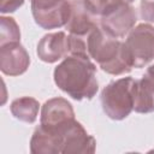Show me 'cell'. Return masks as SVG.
Listing matches in <instances>:
<instances>
[{
  "label": "cell",
  "instance_id": "obj_15",
  "mask_svg": "<svg viewBox=\"0 0 154 154\" xmlns=\"http://www.w3.org/2000/svg\"><path fill=\"white\" fill-rule=\"evenodd\" d=\"M20 41V30L19 25L12 17L1 16L0 17V46L19 42Z\"/></svg>",
  "mask_w": 154,
  "mask_h": 154
},
{
  "label": "cell",
  "instance_id": "obj_5",
  "mask_svg": "<svg viewBox=\"0 0 154 154\" xmlns=\"http://www.w3.org/2000/svg\"><path fill=\"white\" fill-rule=\"evenodd\" d=\"M75 120L73 107L64 97L49 99L41 108L40 125L48 131L63 135Z\"/></svg>",
  "mask_w": 154,
  "mask_h": 154
},
{
  "label": "cell",
  "instance_id": "obj_21",
  "mask_svg": "<svg viewBox=\"0 0 154 154\" xmlns=\"http://www.w3.org/2000/svg\"><path fill=\"white\" fill-rule=\"evenodd\" d=\"M118 2H124V4H131V2H134L135 0H117Z\"/></svg>",
  "mask_w": 154,
  "mask_h": 154
},
{
  "label": "cell",
  "instance_id": "obj_20",
  "mask_svg": "<svg viewBox=\"0 0 154 154\" xmlns=\"http://www.w3.org/2000/svg\"><path fill=\"white\" fill-rule=\"evenodd\" d=\"M148 78H150L153 82H154V64H152L148 69H147V71H146V73H144Z\"/></svg>",
  "mask_w": 154,
  "mask_h": 154
},
{
  "label": "cell",
  "instance_id": "obj_4",
  "mask_svg": "<svg viewBox=\"0 0 154 154\" xmlns=\"http://www.w3.org/2000/svg\"><path fill=\"white\" fill-rule=\"evenodd\" d=\"M132 67L141 69L154 60V26L141 23L134 26L125 40Z\"/></svg>",
  "mask_w": 154,
  "mask_h": 154
},
{
  "label": "cell",
  "instance_id": "obj_13",
  "mask_svg": "<svg viewBox=\"0 0 154 154\" xmlns=\"http://www.w3.org/2000/svg\"><path fill=\"white\" fill-rule=\"evenodd\" d=\"M134 111L150 113L154 111V82L146 75L134 83Z\"/></svg>",
  "mask_w": 154,
  "mask_h": 154
},
{
  "label": "cell",
  "instance_id": "obj_11",
  "mask_svg": "<svg viewBox=\"0 0 154 154\" xmlns=\"http://www.w3.org/2000/svg\"><path fill=\"white\" fill-rule=\"evenodd\" d=\"M70 4H71V13L65 28L70 34H75V35L89 34L99 24L95 20V16H93L87 10L83 0H70Z\"/></svg>",
  "mask_w": 154,
  "mask_h": 154
},
{
  "label": "cell",
  "instance_id": "obj_7",
  "mask_svg": "<svg viewBox=\"0 0 154 154\" xmlns=\"http://www.w3.org/2000/svg\"><path fill=\"white\" fill-rule=\"evenodd\" d=\"M61 154H88L94 153L96 148L95 138L87 132L83 125L75 120L63 132Z\"/></svg>",
  "mask_w": 154,
  "mask_h": 154
},
{
  "label": "cell",
  "instance_id": "obj_17",
  "mask_svg": "<svg viewBox=\"0 0 154 154\" xmlns=\"http://www.w3.org/2000/svg\"><path fill=\"white\" fill-rule=\"evenodd\" d=\"M84 6L87 10L95 17H102L105 16L108 11L114 8L117 5L123 4L118 2L117 0H83Z\"/></svg>",
  "mask_w": 154,
  "mask_h": 154
},
{
  "label": "cell",
  "instance_id": "obj_2",
  "mask_svg": "<svg viewBox=\"0 0 154 154\" xmlns=\"http://www.w3.org/2000/svg\"><path fill=\"white\" fill-rule=\"evenodd\" d=\"M88 52L106 73L120 76L129 73L132 69L125 42L111 36L100 24L88 34Z\"/></svg>",
  "mask_w": 154,
  "mask_h": 154
},
{
  "label": "cell",
  "instance_id": "obj_6",
  "mask_svg": "<svg viewBox=\"0 0 154 154\" xmlns=\"http://www.w3.org/2000/svg\"><path fill=\"white\" fill-rule=\"evenodd\" d=\"M137 14L131 4H119L100 18L101 28L116 38H122L135 26Z\"/></svg>",
  "mask_w": 154,
  "mask_h": 154
},
{
  "label": "cell",
  "instance_id": "obj_12",
  "mask_svg": "<svg viewBox=\"0 0 154 154\" xmlns=\"http://www.w3.org/2000/svg\"><path fill=\"white\" fill-rule=\"evenodd\" d=\"M63 148V136L37 126L30 138V152L32 154H59Z\"/></svg>",
  "mask_w": 154,
  "mask_h": 154
},
{
  "label": "cell",
  "instance_id": "obj_10",
  "mask_svg": "<svg viewBox=\"0 0 154 154\" xmlns=\"http://www.w3.org/2000/svg\"><path fill=\"white\" fill-rule=\"evenodd\" d=\"M64 31L49 32L45 35L37 43L36 54L43 63L53 64L69 55V43Z\"/></svg>",
  "mask_w": 154,
  "mask_h": 154
},
{
  "label": "cell",
  "instance_id": "obj_9",
  "mask_svg": "<svg viewBox=\"0 0 154 154\" xmlns=\"http://www.w3.org/2000/svg\"><path fill=\"white\" fill-rule=\"evenodd\" d=\"M31 13L35 23L42 29H58L66 25L71 13V4L70 0H60L45 8H34Z\"/></svg>",
  "mask_w": 154,
  "mask_h": 154
},
{
  "label": "cell",
  "instance_id": "obj_1",
  "mask_svg": "<svg viewBox=\"0 0 154 154\" xmlns=\"http://www.w3.org/2000/svg\"><path fill=\"white\" fill-rule=\"evenodd\" d=\"M53 78L60 90L77 101L90 100L99 90L96 66L90 58L66 55L54 69Z\"/></svg>",
  "mask_w": 154,
  "mask_h": 154
},
{
  "label": "cell",
  "instance_id": "obj_8",
  "mask_svg": "<svg viewBox=\"0 0 154 154\" xmlns=\"http://www.w3.org/2000/svg\"><path fill=\"white\" fill-rule=\"evenodd\" d=\"M30 65V57L20 42L0 46V70L6 76L23 75Z\"/></svg>",
  "mask_w": 154,
  "mask_h": 154
},
{
  "label": "cell",
  "instance_id": "obj_19",
  "mask_svg": "<svg viewBox=\"0 0 154 154\" xmlns=\"http://www.w3.org/2000/svg\"><path fill=\"white\" fill-rule=\"evenodd\" d=\"M23 4L24 0H0V12L2 14L12 13L23 6Z\"/></svg>",
  "mask_w": 154,
  "mask_h": 154
},
{
  "label": "cell",
  "instance_id": "obj_14",
  "mask_svg": "<svg viewBox=\"0 0 154 154\" xmlns=\"http://www.w3.org/2000/svg\"><path fill=\"white\" fill-rule=\"evenodd\" d=\"M12 116L24 123L32 124L36 122L40 109V103L36 99L30 96H23L19 99H16L11 102L10 106Z\"/></svg>",
  "mask_w": 154,
  "mask_h": 154
},
{
  "label": "cell",
  "instance_id": "obj_16",
  "mask_svg": "<svg viewBox=\"0 0 154 154\" xmlns=\"http://www.w3.org/2000/svg\"><path fill=\"white\" fill-rule=\"evenodd\" d=\"M67 43H69V55L90 58L88 52V34L87 35L70 34L67 37Z\"/></svg>",
  "mask_w": 154,
  "mask_h": 154
},
{
  "label": "cell",
  "instance_id": "obj_3",
  "mask_svg": "<svg viewBox=\"0 0 154 154\" xmlns=\"http://www.w3.org/2000/svg\"><path fill=\"white\" fill-rule=\"evenodd\" d=\"M134 78L123 77L102 89L101 105L108 118L123 120L134 111Z\"/></svg>",
  "mask_w": 154,
  "mask_h": 154
},
{
  "label": "cell",
  "instance_id": "obj_18",
  "mask_svg": "<svg viewBox=\"0 0 154 154\" xmlns=\"http://www.w3.org/2000/svg\"><path fill=\"white\" fill-rule=\"evenodd\" d=\"M140 14L142 19L154 23V0H141Z\"/></svg>",
  "mask_w": 154,
  "mask_h": 154
}]
</instances>
